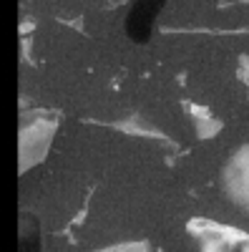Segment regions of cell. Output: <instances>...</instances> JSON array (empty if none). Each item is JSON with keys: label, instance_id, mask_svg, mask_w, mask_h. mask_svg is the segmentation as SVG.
<instances>
[{"label": "cell", "instance_id": "obj_1", "mask_svg": "<svg viewBox=\"0 0 249 252\" xmlns=\"http://www.w3.org/2000/svg\"><path fill=\"white\" fill-rule=\"evenodd\" d=\"M161 10V3H136L129 15H126V33L136 43H146L151 31H154V20Z\"/></svg>", "mask_w": 249, "mask_h": 252}]
</instances>
